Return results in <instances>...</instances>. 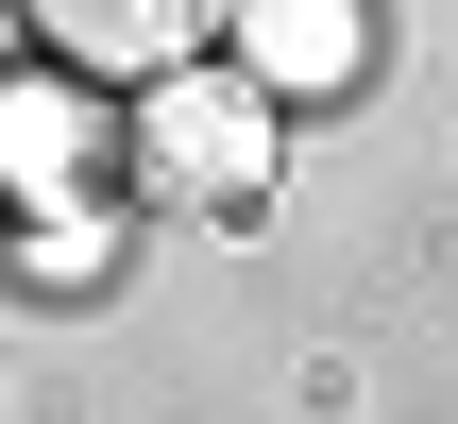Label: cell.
<instances>
[{
	"mask_svg": "<svg viewBox=\"0 0 458 424\" xmlns=\"http://www.w3.org/2000/svg\"><path fill=\"white\" fill-rule=\"evenodd\" d=\"M255 170H272V85H153V119H136L153 204H255Z\"/></svg>",
	"mask_w": 458,
	"mask_h": 424,
	"instance_id": "obj_1",
	"label": "cell"
},
{
	"mask_svg": "<svg viewBox=\"0 0 458 424\" xmlns=\"http://www.w3.org/2000/svg\"><path fill=\"white\" fill-rule=\"evenodd\" d=\"M34 34L68 68H119V85H187V51L238 34V0H34Z\"/></svg>",
	"mask_w": 458,
	"mask_h": 424,
	"instance_id": "obj_2",
	"label": "cell"
},
{
	"mask_svg": "<svg viewBox=\"0 0 458 424\" xmlns=\"http://www.w3.org/2000/svg\"><path fill=\"white\" fill-rule=\"evenodd\" d=\"M238 51H255V85H340L357 68V0H238Z\"/></svg>",
	"mask_w": 458,
	"mask_h": 424,
	"instance_id": "obj_3",
	"label": "cell"
}]
</instances>
